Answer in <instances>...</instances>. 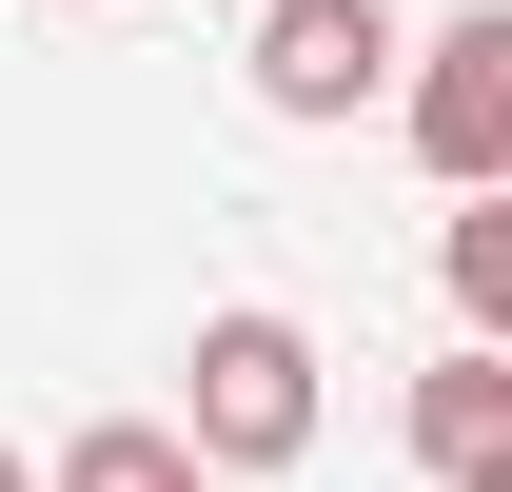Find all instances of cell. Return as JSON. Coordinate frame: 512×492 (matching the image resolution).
<instances>
[{"mask_svg": "<svg viewBox=\"0 0 512 492\" xmlns=\"http://www.w3.org/2000/svg\"><path fill=\"white\" fill-rule=\"evenodd\" d=\"M178 433H197V473H296L316 453V335L276 296H217L178 355Z\"/></svg>", "mask_w": 512, "mask_h": 492, "instance_id": "1", "label": "cell"}, {"mask_svg": "<svg viewBox=\"0 0 512 492\" xmlns=\"http://www.w3.org/2000/svg\"><path fill=\"white\" fill-rule=\"evenodd\" d=\"M394 0H256V40H237V79H256V119H296V138H335V119H375L394 99Z\"/></svg>", "mask_w": 512, "mask_h": 492, "instance_id": "2", "label": "cell"}, {"mask_svg": "<svg viewBox=\"0 0 512 492\" xmlns=\"http://www.w3.org/2000/svg\"><path fill=\"white\" fill-rule=\"evenodd\" d=\"M394 119H414V158H434V197L453 178H512V0L394 40Z\"/></svg>", "mask_w": 512, "mask_h": 492, "instance_id": "3", "label": "cell"}, {"mask_svg": "<svg viewBox=\"0 0 512 492\" xmlns=\"http://www.w3.org/2000/svg\"><path fill=\"white\" fill-rule=\"evenodd\" d=\"M414 473L434 492H512V335H453L414 374Z\"/></svg>", "mask_w": 512, "mask_h": 492, "instance_id": "4", "label": "cell"}, {"mask_svg": "<svg viewBox=\"0 0 512 492\" xmlns=\"http://www.w3.org/2000/svg\"><path fill=\"white\" fill-rule=\"evenodd\" d=\"M40 492H217V473H197V433H178V414H79Z\"/></svg>", "mask_w": 512, "mask_h": 492, "instance_id": "5", "label": "cell"}, {"mask_svg": "<svg viewBox=\"0 0 512 492\" xmlns=\"http://www.w3.org/2000/svg\"><path fill=\"white\" fill-rule=\"evenodd\" d=\"M434 276H453V335H512V178H453Z\"/></svg>", "mask_w": 512, "mask_h": 492, "instance_id": "6", "label": "cell"}, {"mask_svg": "<svg viewBox=\"0 0 512 492\" xmlns=\"http://www.w3.org/2000/svg\"><path fill=\"white\" fill-rule=\"evenodd\" d=\"M0 492H40V473H20V453H0Z\"/></svg>", "mask_w": 512, "mask_h": 492, "instance_id": "7", "label": "cell"}]
</instances>
